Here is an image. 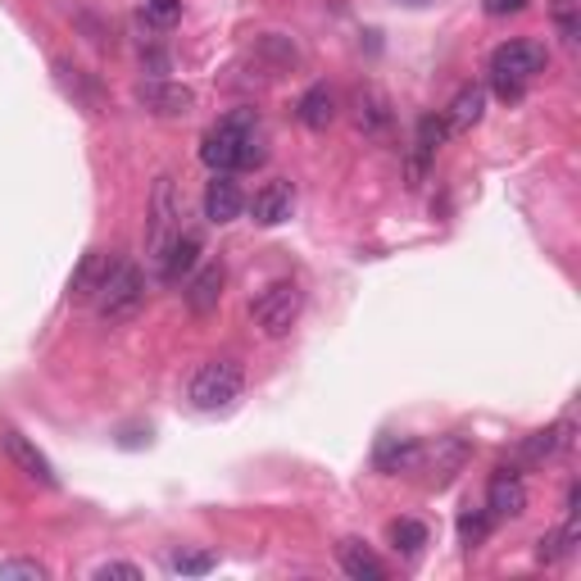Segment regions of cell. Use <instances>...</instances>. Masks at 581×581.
Masks as SVG:
<instances>
[{
    "instance_id": "cell-1",
    "label": "cell",
    "mask_w": 581,
    "mask_h": 581,
    "mask_svg": "<svg viewBox=\"0 0 581 581\" xmlns=\"http://www.w3.org/2000/svg\"><path fill=\"white\" fill-rule=\"evenodd\" d=\"M200 159L214 168V174H242V168L264 164V136H259V119L250 110H236L223 123H214L200 142Z\"/></svg>"
},
{
    "instance_id": "cell-2",
    "label": "cell",
    "mask_w": 581,
    "mask_h": 581,
    "mask_svg": "<svg viewBox=\"0 0 581 581\" xmlns=\"http://www.w3.org/2000/svg\"><path fill=\"white\" fill-rule=\"evenodd\" d=\"M91 300H96L100 323H110V327L132 323L136 314L146 310V278H142V268L127 264V259L105 264V278H100V287H96Z\"/></svg>"
},
{
    "instance_id": "cell-3",
    "label": "cell",
    "mask_w": 581,
    "mask_h": 581,
    "mask_svg": "<svg viewBox=\"0 0 581 581\" xmlns=\"http://www.w3.org/2000/svg\"><path fill=\"white\" fill-rule=\"evenodd\" d=\"M545 64H550V51H545L540 42H532V37L495 46V55H491V82H495L500 100H518L545 74Z\"/></svg>"
},
{
    "instance_id": "cell-4",
    "label": "cell",
    "mask_w": 581,
    "mask_h": 581,
    "mask_svg": "<svg viewBox=\"0 0 581 581\" xmlns=\"http://www.w3.org/2000/svg\"><path fill=\"white\" fill-rule=\"evenodd\" d=\"M246 391V368L236 359H204L195 368L191 378V404L200 409V414H223V409H232L236 400H242Z\"/></svg>"
},
{
    "instance_id": "cell-5",
    "label": "cell",
    "mask_w": 581,
    "mask_h": 581,
    "mask_svg": "<svg viewBox=\"0 0 581 581\" xmlns=\"http://www.w3.org/2000/svg\"><path fill=\"white\" fill-rule=\"evenodd\" d=\"M300 314H304V291H300V282H268L255 300H250V319H255V327L268 336V340H278V336H287L295 323H300Z\"/></svg>"
},
{
    "instance_id": "cell-6",
    "label": "cell",
    "mask_w": 581,
    "mask_h": 581,
    "mask_svg": "<svg viewBox=\"0 0 581 581\" xmlns=\"http://www.w3.org/2000/svg\"><path fill=\"white\" fill-rule=\"evenodd\" d=\"M182 232V195H178V182L174 178H159L155 191H150V219H146V255L159 259L164 246L174 242Z\"/></svg>"
},
{
    "instance_id": "cell-7",
    "label": "cell",
    "mask_w": 581,
    "mask_h": 581,
    "mask_svg": "<svg viewBox=\"0 0 581 581\" xmlns=\"http://www.w3.org/2000/svg\"><path fill=\"white\" fill-rule=\"evenodd\" d=\"M472 446H468V436H436V446H427L414 463V472H423V487L427 491H446L455 477L463 472Z\"/></svg>"
},
{
    "instance_id": "cell-8",
    "label": "cell",
    "mask_w": 581,
    "mask_h": 581,
    "mask_svg": "<svg viewBox=\"0 0 581 581\" xmlns=\"http://www.w3.org/2000/svg\"><path fill=\"white\" fill-rule=\"evenodd\" d=\"M446 136H450V127H446V119H436V114H427V119H418V132H414V146H409V159H404V168H409V187H423L427 182V168H432V159H436V150L446 146Z\"/></svg>"
},
{
    "instance_id": "cell-9",
    "label": "cell",
    "mask_w": 581,
    "mask_h": 581,
    "mask_svg": "<svg viewBox=\"0 0 581 581\" xmlns=\"http://www.w3.org/2000/svg\"><path fill=\"white\" fill-rule=\"evenodd\" d=\"M136 100H142V105L150 114H159V119H187L195 110V91L182 87V82H168V78L142 82V87H136Z\"/></svg>"
},
{
    "instance_id": "cell-10",
    "label": "cell",
    "mask_w": 581,
    "mask_h": 581,
    "mask_svg": "<svg viewBox=\"0 0 581 581\" xmlns=\"http://www.w3.org/2000/svg\"><path fill=\"white\" fill-rule=\"evenodd\" d=\"M223 287H227V268L223 264H200L191 278H187V310L195 319H210L219 304H223Z\"/></svg>"
},
{
    "instance_id": "cell-11",
    "label": "cell",
    "mask_w": 581,
    "mask_h": 581,
    "mask_svg": "<svg viewBox=\"0 0 581 581\" xmlns=\"http://www.w3.org/2000/svg\"><path fill=\"white\" fill-rule=\"evenodd\" d=\"M200 255H204V242H200V232H178L174 242L164 246V255L155 259V264H159V278H164L168 287L187 282L191 272L200 268Z\"/></svg>"
},
{
    "instance_id": "cell-12",
    "label": "cell",
    "mask_w": 581,
    "mask_h": 581,
    "mask_svg": "<svg viewBox=\"0 0 581 581\" xmlns=\"http://www.w3.org/2000/svg\"><path fill=\"white\" fill-rule=\"evenodd\" d=\"M355 123L364 136H372V142H387L391 127H395V110L382 87H359L355 91Z\"/></svg>"
},
{
    "instance_id": "cell-13",
    "label": "cell",
    "mask_w": 581,
    "mask_h": 581,
    "mask_svg": "<svg viewBox=\"0 0 581 581\" xmlns=\"http://www.w3.org/2000/svg\"><path fill=\"white\" fill-rule=\"evenodd\" d=\"M572 432H577L572 414L559 418L555 427L532 432V436L523 440V446H518V459H523V463H555V459H563V455L572 450Z\"/></svg>"
},
{
    "instance_id": "cell-14",
    "label": "cell",
    "mask_w": 581,
    "mask_h": 581,
    "mask_svg": "<svg viewBox=\"0 0 581 581\" xmlns=\"http://www.w3.org/2000/svg\"><path fill=\"white\" fill-rule=\"evenodd\" d=\"M0 450H5V459L27 477V482H42V487H55V468H51V459L32 446V440L23 436V432H0Z\"/></svg>"
},
{
    "instance_id": "cell-15",
    "label": "cell",
    "mask_w": 581,
    "mask_h": 581,
    "mask_svg": "<svg viewBox=\"0 0 581 581\" xmlns=\"http://www.w3.org/2000/svg\"><path fill=\"white\" fill-rule=\"evenodd\" d=\"M487 514L491 518H523L527 514V487L514 468H500L487 487Z\"/></svg>"
},
{
    "instance_id": "cell-16",
    "label": "cell",
    "mask_w": 581,
    "mask_h": 581,
    "mask_svg": "<svg viewBox=\"0 0 581 581\" xmlns=\"http://www.w3.org/2000/svg\"><path fill=\"white\" fill-rule=\"evenodd\" d=\"M242 210H246V195H242V187H236V178L232 174H214V182L204 187V219L223 227L232 219H242Z\"/></svg>"
},
{
    "instance_id": "cell-17",
    "label": "cell",
    "mask_w": 581,
    "mask_h": 581,
    "mask_svg": "<svg viewBox=\"0 0 581 581\" xmlns=\"http://www.w3.org/2000/svg\"><path fill=\"white\" fill-rule=\"evenodd\" d=\"M291 210H295V191H291V182H268L264 191H255V204H250V214H255L259 227H278V223H287Z\"/></svg>"
},
{
    "instance_id": "cell-18",
    "label": "cell",
    "mask_w": 581,
    "mask_h": 581,
    "mask_svg": "<svg viewBox=\"0 0 581 581\" xmlns=\"http://www.w3.org/2000/svg\"><path fill=\"white\" fill-rule=\"evenodd\" d=\"M336 563H340V572L355 577V581H387V563L372 555L364 540H340L336 545Z\"/></svg>"
},
{
    "instance_id": "cell-19",
    "label": "cell",
    "mask_w": 581,
    "mask_h": 581,
    "mask_svg": "<svg viewBox=\"0 0 581 581\" xmlns=\"http://www.w3.org/2000/svg\"><path fill=\"white\" fill-rule=\"evenodd\" d=\"M423 446L414 436H382L378 440V450H372V468L378 472H414Z\"/></svg>"
},
{
    "instance_id": "cell-20",
    "label": "cell",
    "mask_w": 581,
    "mask_h": 581,
    "mask_svg": "<svg viewBox=\"0 0 581 581\" xmlns=\"http://www.w3.org/2000/svg\"><path fill=\"white\" fill-rule=\"evenodd\" d=\"M55 78H59V87H64L68 96H74L82 110H91V114H100V110H105V91H100V87H96V78H87L78 64L55 59Z\"/></svg>"
},
{
    "instance_id": "cell-21",
    "label": "cell",
    "mask_w": 581,
    "mask_h": 581,
    "mask_svg": "<svg viewBox=\"0 0 581 581\" xmlns=\"http://www.w3.org/2000/svg\"><path fill=\"white\" fill-rule=\"evenodd\" d=\"M482 114H487V87H463L446 110V127L450 132H472L477 123H482Z\"/></svg>"
},
{
    "instance_id": "cell-22",
    "label": "cell",
    "mask_w": 581,
    "mask_h": 581,
    "mask_svg": "<svg viewBox=\"0 0 581 581\" xmlns=\"http://www.w3.org/2000/svg\"><path fill=\"white\" fill-rule=\"evenodd\" d=\"M295 119L304 123V127H314V132H323L332 119H336V96L319 82V87H310L300 96V105H295Z\"/></svg>"
},
{
    "instance_id": "cell-23",
    "label": "cell",
    "mask_w": 581,
    "mask_h": 581,
    "mask_svg": "<svg viewBox=\"0 0 581 581\" xmlns=\"http://www.w3.org/2000/svg\"><path fill=\"white\" fill-rule=\"evenodd\" d=\"M577 514H568V523L563 527H555V532H545L540 536V545H536V559L540 563H563V559H572L577 555Z\"/></svg>"
},
{
    "instance_id": "cell-24",
    "label": "cell",
    "mask_w": 581,
    "mask_h": 581,
    "mask_svg": "<svg viewBox=\"0 0 581 581\" xmlns=\"http://www.w3.org/2000/svg\"><path fill=\"white\" fill-rule=\"evenodd\" d=\"M100 278H105V255L87 250L82 264H78V272H74V282H68V300H91L96 287H100Z\"/></svg>"
},
{
    "instance_id": "cell-25",
    "label": "cell",
    "mask_w": 581,
    "mask_h": 581,
    "mask_svg": "<svg viewBox=\"0 0 581 581\" xmlns=\"http://www.w3.org/2000/svg\"><path fill=\"white\" fill-rule=\"evenodd\" d=\"M427 527L418 523V518H395L391 523V545H395V550L404 555V559H418L423 550H427Z\"/></svg>"
},
{
    "instance_id": "cell-26",
    "label": "cell",
    "mask_w": 581,
    "mask_h": 581,
    "mask_svg": "<svg viewBox=\"0 0 581 581\" xmlns=\"http://www.w3.org/2000/svg\"><path fill=\"white\" fill-rule=\"evenodd\" d=\"M491 514L487 509H468V514H459V545L463 550H477V545H482L487 536H491Z\"/></svg>"
},
{
    "instance_id": "cell-27",
    "label": "cell",
    "mask_w": 581,
    "mask_h": 581,
    "mask_svg": "<svg viewBox=\"0 0 581 581\" xmlns=\"http://www.w3.org/2000/svg\"><path fill=\"white\" fill-rule=\"evenodd\" d=\"M168 563H174V572H182V577H204V572H214V555H210V550H178Z\"/></svg>"
},
{
    "instance_id": "cell-28",
    "label": "cell",
    "mask_w": 581,
    "mask_h": 581,
    "mask_svg": "<svg viewBox=\"0 0 581 581\" xmlns=\"http://www.w3.org/2000/svg\"><path fill=\"white\" fill-rule=\"evenodd\" d=\"M146 19L155 27H174L182 19V0H146Z\"/></svg>"
},
{
    "instance_id": "cell-29",
    "label": "cell",
    "mask_w": 581,
    "mask_h": 581,
    "mask_svg": "<svg viewBox=\"0 0 581 581\" xmlns=\"http://www.w3.org/2000/svg\"><path fill=\"white\" fill-rule=\"evenodd\" d=\"M0 577H32V581H42L46 563H37V559H5V563H0Z\"/></svg>"
},
{
    "instance_id": "cell-30",
    "label": "cell",
    "mask_w": 581,
    "mask_h": 581,
    "mask_svg": "<svg viewBox=\"0 0 581 581\" xmlns=\"http://www.w3.org/2000/svg\"><path fill=\"white\" fill-rule=\"evenodd\" d=\"M555 23H559V32L568 42H577V0H555Z\"/></svg>"
},
{
    "instance_id": "cell-31",
    "label": "cell",
    "mask_w": 581,
    "mask_h": 581,
    "mask_svg": "<svg viewBox=\"0 0 581 581\" xmlns=\"http://www.w3.org/2000/svg\"><path fill=\"white\" fill-rule=\"evenodd\" d=\"M110 577H119V581H142V568H136V563H100L96 568V581H110Z\"/></svg>"
},
{
    "instance_id": "cell-32",
    "label": "cell",
    "mask_w": 581,
    "mask_h": 581,
    "mask_svg": "<svg viewBox=\"0 0 581 581\" xmlns=\"http://www.w3.org/2000/svg\"><path fill=\"white\" fill-rule=\"evenodd\" d=\"M527 5H532V0H482V10L491 19H500V14H523Z\"/></svg>"
},
{
    "instance_id": "cell-33",
    "label": "cell",
    "mask_w": 581,
    "mask_h": 581,
    "mask_svg": "<svg viewBox=\"0 0 581 581\" xmlns=\"http://www.w3.org/2000/svg\"><path fill=\"white\" fill-rule=\"evenodd\" d=\"M400 5H414L418 10V5H432V0H400Z\"/></svg>"
}]
</instances>
